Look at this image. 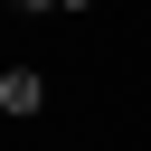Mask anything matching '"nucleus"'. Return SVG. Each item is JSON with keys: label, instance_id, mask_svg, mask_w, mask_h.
I'll return each mask as SVG.
<instances>
[{"label": "nucleus", "instance_id": "nucleus-3", "mask_svg": "<svg viewBox=\"0 0 151 151\" xmlns=\"http://www.w3.org/2000/svg\"><path fill=\"white\" fill-rule=\"evenodd\" d=\"M66 9H94V0H66Z\"/></svg>", "mask_w": 151, "mask_h": 151}, {"label": "nucleus", "instance_id": "nucleus-2", "mask_svg": "<svg viewBox=\"0 0 151 151\" xmlns=\"http://www.w3.org/2000/svg\"><path fill=\"white\" fill-rule=\"evenodd\" d=\"M9 9H28V19H38V9H66V0H9Z\"/></svg>", "mask_w": 151, "mask_h": 151}, {"label": "nucleus", "instance_id": "nucleus-1", "mask_svg": "<svg viewBox=\"0 0 151 151\" xmlns=\"http://www.w3.org/2000/svg\"><path fill=\"white\" fill-rule=\"evenodd\" d=\"M47 104V76L38 66H0V113H38Z\"/></svg>", "mask_w": 151, "mask_h": 151}]
</instances>
